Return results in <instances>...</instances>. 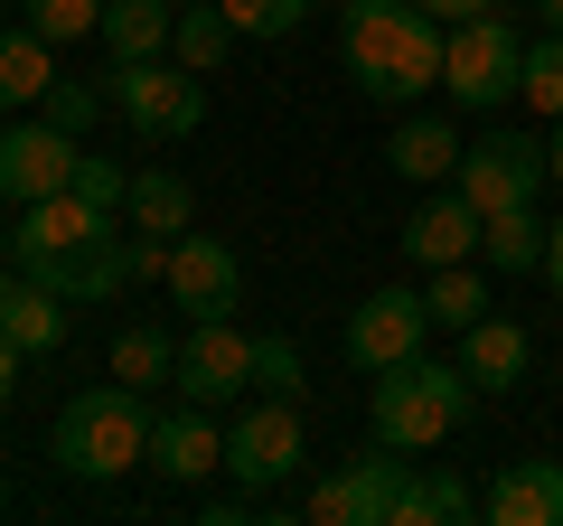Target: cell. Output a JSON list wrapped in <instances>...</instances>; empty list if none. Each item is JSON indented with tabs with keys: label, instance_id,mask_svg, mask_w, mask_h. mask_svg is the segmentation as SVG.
<instances>
[{
	"label": "cell",
	"instance_id": "6da1fadb",
	"mask_svg": "<svg viewBox=\"0 0 563 526\" xmlns=\"http://www.w3.org/2000/svg\"><path fill=\"white\" fill-rule=\"evenodd\" d=\"M20 273L47 292H66V302H113L122 283H141L132 263V235H113V207L76 198V188H57V198L20 207Z\"/></svg>",
	"mask_w": 563,
	"mask_h": 526
},
{
	"label": "cell",
	"instance_id": "7a4b0ae2",
	"mask_svg": "<svg viewBox=\"0 0 563 526\" xmlns=\"http://www.w3.org/2000/svg\"><path fill=\"white\" fill-rule=\"evenodd\" d=\"M442 47H451V20H432L422 0H347L339 10V57L357 76V95H376V103L432 95Z\"/></svg>",
	"mask_w": 563,
	"mask_h": 526
},
{
	"label": "cell",
	"instance_id": "3957f363",
	"mask_svg": "<svg viewBox=\"0 0 563 526\" xmlns=\"http://www.w3.org/2000/svg\"><path fill=\"white\" fill-rule=\"evenodd\" d=\"M47 461L66 470V480H122V470L151 461V395L141 385H76L57 405V432H47Z\"/></svg>",
	"mask_w": 563,
	"mask_h": 526
},
{
	"label": "cell",
	"instance_id": "277c9868",
	"mask_svg": "<svg viewBox=\"0 0 563 526\" xmlns=\"http://www.w3.org/2000/svg\"><path fill=\"white\" fill-rule=\"evenodd\" d=\"M470 366L461 358H404V366H385L376 376V442H395V451H432V442H451L461 432V414H470Z\"/></svg>",
	"mask_w": 563,
	"mask_h": 526
},
{
	"label": "cell",
	"instance_id": "5b68a950",
	"mask_svg": "<svg viewBox=\"0 0 563 526\" xmlns=\"http://www.w3.org/2000/svg\"><path fill=\"white\" fill-rule=\"evenodd\" d=\"M413 470L422 461H404L395 442H366V451H347V461L310 489L301 517L310 526H404V507H413Z\"/></svg>",
	"mask_w": 563,
	"mask_h": 526
},
{
	"label": "cell",
	"instance_id": "8992f818",
	"mask_svg": "<svg viewBox=\"0 0 563 526\" xmlns=\"http://www.w3.org/2000/svg\"><path fill=\"white\" fill-rule=\"evenodd\" d=\"M526 76V29L479 10V20H451V47H442V95L470 103V113H498Z\"/></svg>",
	"mask_w": 563,
	"mask_h": 526
},
{
	"label": "cell",
	"instance_id": "52a82bcc",
	"mask_svg": "<svg viewBox=\"0 0 563 526\" xmlns=\"http://www.w3.org/2000/svg\"><path fill=\"white\" fill-rule=\"evenodd\" d=\"M103 95H113V113L132 122L141 142H188V132L207 122V76H198V66L122 57L113 76H103Z\"/></svg>",
	"mask_w": 563,
	"mask_h": 526
},
{
	"label": "cell",
	"instance_id": "ba28073f",
	"mask_svg": "<svg viewBox=\"0 0 563 526\" xmlns=\"http://www.w3.org/2000/svg\"><path fill=\"white\" fill-rule=\"evenodd\" d=\"M301 461H310L301 405H291V395H244L235 424H225V470H235V489H282Z\"/></svg>",
	"mask_w": 563,
	"mask_h": 526
},
{
	"label": "cell",
	"instance_id": "9c48e42d",
	"mask_svg": "<svg viewBox=\"0 0 563 526\" xmlns=\"http://www.w3.org/2000/svg\"><path fill=\"white\" fill-rule=\"evenodd\" d=\"M544 179H554V161H544V132H479V142L461 151V169H451V188H461L479 217L536 207Z\"/></svg>",
	"mask_w": 563,
	"mask_h": 526
},
{
	"label": "cell",
	"instance_id": "30bf717a",
	"mask_svg": "<svg viewBox=\"0 0 563 526\" xmlns=\"http://www.w3.org/2000/svg\"><path fill=\"white\" fill-rule=\"evenodd\" d=\"M254 366H263V339H244L235 320H188V339H179V395L188 405H244V385H254Z\"/></svg>",
	"mask_w": 563,
	"mask_h": 526
},
{
	"label": "cell",
	"instance_id": "8fae6325",
	"mask_svg": "<svg viewBox=\"0 0 563 526\" xmlns=\"http://www.w3.org/2000/svg\"><path fill=\"white\" fill-rule=\"evenodd\" d=\"M422 339H432V302H422L413 283H385V292H366V302L347 310V358H357L366 376L422 358Z\"/></svg>",
	"mask_w": 563,
	"mask_h": 526
},
{
	"label": "cell",
	"instance_id": "7c38bea8",
	"mask_svg": "<svg viewBox=\"0 0 563 526\" xmlns=\"http://www.w3.org/2000/svg\"><path fill=\"white\" fill-rule=\"evenodd\" d=\"M76 161H85V142L76 132H57V122H10L0 132V198L10 207H38V198H57V188H76Z\"/></svg>",
	"mask_w": 563,
	"mask_h": 526
},
{
	"label": "cell",
	"instance_id": "4fadbf2b",
	"mask_svg": "<svg viewBox=\"0 0 563 526\" xmlns=\"http://www.w3.org/2000/svg\"><path fill=\"white\" fill-rule=\"evenodd\" d=\"M161 283H169V310H188V320H235L244 310V254L217 235H179Z\"/></svg>",
	"mask_w": 563,
	"mask_h": 526
},
{
	"label": "cell",
	"instance_id": "5bb4252c",
	"mask_svg": "<svg viewBox=\"0 0 563 526\" xmlns=\"http://www.w3.org/2000/svg\"><path fill=\"white\" fill-rule=\"evenodd\" d=\"M141 470H161L169 489H188V480H207V470H225V432L207 424V405L179 395V405L151 414V461H141Z\"/></svg>",
	"mask_w": 563,
	"mask_h": 526
},
{
	"label": "cell",
	"instance_id": "9a60e30c",
	"mask_svg": "<svg viewBox=\"0 0 563 526\" xmlns=\"http://www.w3.org/2000/svg\"><path fill=\"white\" fill-rule=\"evenodd\" d=\"M479 226H488L479 207H470L461 188H442V198H422L413 217H404V235H395V244L422 263V273H442V263H470V254H479Z\"/></svg>",
	"mask_w": 563,
	"mask_h": 526
},
{
	"label": "cell",
	"instance_id": "2e32d148",
	"mask_svg": "<svg viewBox=\"0 0 563 526\" xmlns=\"http://www.w3.org/2000/svg\"><path fill=\"white\" fill-rule=\"evenodd\" d=\"M488 526H563V461H507L479 498Z\"/></svg>",
	"mask_w": 563,
	"mask_h": 526
},
{
	"label": "cell",
	"instance_id": "e0dca14e",
	"mask_svg": "<svg viewBox=\"0 0 563 526\" xmlns=\"http://www.w3.org/2000/svg\"><path fill=\"white\" fill-rule=\"evenodd\" d=\"M461 366H470V385H526V366H536V339H526L507 310H488V320H470L461 329Z\"/></svg>",
	"mask_w": 563,
	"mask_h": 526
},
{
	"label": "cell",
	"instance_id": "ac0fdd59",
	"mask_svg": "<svg viewBox=\"0 0 563 526\" xmlns=\"http://www.w3.org/2000/svg\"><path fill=\"white\" fill-rule=\"evenodd\" d=\"M461 122H442V113H413V122H395V132H385V161H395V179H451V169H461Z\"/></svg>",
	"mask_w": 563,
	"mask_h": 526
},
{
	"label": "cell",
	"instance_id": "d6986e66",
	"mask_svg": "<svg viewBox=\"0 0 563 526\" xmlns=\"http://www.w3.org/2000/svg\"><path fill=\"white\" fill-rule=\"evenodd\" d=\"M47 85H57V39H38V29H0V113H20V103H38Z\"/></svg>",
	"mask_w": 563,
	"mask_h": 526
},
{
	"label": "cell",
	"instance_id": "ffe728a7",
	"mask_svg": "<svg viewBox=\"0 0 563 526\" xmlns=\"http://www.w3.org/2000/svg\"><path fill=\"white\" fill-rule=\"evenodd\" d=\"M169 29H179V0H103V47L122 57H161Z\"/></svg>",
	"mask_w": 563,
	"mask_h": 526
},
{
	"label": "cell",
	"instance_id": "44dd1931",
	"mask_svg": "<svg viewBox=\"0 0 563 526\" xmlns=\"http://www.w3.org/2000/svg\"><path fill=\"white\" fill-rule=\"evenodd\" d=\"M544 235H554V226H544L536 207H507V217L479 226V263L488 273H544Z\"/></svg>",
	"mask_w": 563,
	"mask_h": 526
},
{
	"label": "cell",
	"instance_id": "7402d4cb",
	"mask_svg": "<svg viewBox=\"0 0 563 526\" xmlns=\"http://www.w3.org/2000/svg\"><path fill=\"white\" fill-rule=\"evenodd\" d=\"M188 217H198V188L179 169H132V226L141 235H188Z\"/></svg>",
	"mask_w": 563,
	"mask_h": 526
},
{
	"label": "cell",
	"instance_id": "603a6c76",
	"mask_svg": "<svg viewBox=\"0 0 563 526\" xmlns=\"http://www.w3.org/2000/svg\"><path fill=\"white\" fill-rule=\"evenodd\" d=\"M113 376L141 385V395H151V385H179V339H169V329H151V320H132V329L113 339Z\"/></svg>",
	"mask_w": 563,
	"mask_h": 526
},
{
	"label": "cell",
	"instance_id": "cb8c5ba5",
	"mask_svg": "<svg viewBox=\"0 0 563 526\" xmlns=\"http://www.w3.org/2000/svg\"><path fill=\"white\" fill-rule=\"evenodd\" d=\"M0 329H10V339H20L29 358H47V348L66 339V292H47V283H29V273H20V292H10Z\"/></svg>",
	"mask_w": 563,
	"mask_h": 526
},
{
	"label": "cell",
	"instance_id": "d4e9b609",
	"mask_svg": "<svg viewBox=\"0 0 563 526\" xmlns=\"http://www.w3.org/2000/svg\"><path fill=\"white\" fill-rule=\"evenodd\" d=\"M225 47H235V20H225L217 0H188V10H179V29H169V57H179V66H198V76H217V66H225Z\"/></svg>",
	"mask_w": 563,
	"mask_h": 526
},
{
	"label": "cell",
	"instance_id": "484cf974",
	"mask_svg": "<svg viewBox=\"0 0 563 526\" xmlns=\"http://www.w3.org/2000/svg\"><path fill=\"white\" fill-rule=\"evenodd\" d=\"M422 302H432V329H470V320H488V273H470V263H442L432 283H422Z\"/></svg>",
	"mask_w": 563,
	"mask_h": 526
},
{
	"label": "cell",
	"instance_id": "4316f807",
	"mask_svg": "<svg viewBox=\"0 0 563 526\" xmlns=\"http://www.w3.org/2000/svg\"><path fill=\"white\" fill-rule=\"evenodd\" d=\"M479 517V489L461 480V470H413V507H404V526H461Z\"/></svg>",
	"mask_w": 563,
	"mask_h": 526
},
{
	"label": "cell",
	"instance_id": "83f0119b",
	"mask_svg": "<svg viewBox=\"0 0 563 526\" xmlns=\"http://www.w3.org/2000/svg\"><path fill=\"white\" fill-rule=\"evenodd\" d=\"M517 95L536 103L544 122H563V29H544V39H526V76H517Z\"/></svg>",
	"mask_w": 563,
	"mask_h": 526
},
{
	"label": "cell",
	"instance_id": "f1b7e54d",
	"mask_svg": "<svg viewBox=\"0 0 563 526\" xmlns=\"http://www.w3.org/2000/svg\"><path fill=\"white\" fill-rule=\"evenodd\" d=\"M103 103H113V95H103L95 76H57V85H47V95H38V113L57 122V132H76V142H85V122H95Z\"/></svg>",
	"mask_w": 563,
	"mask_h": 526
},
{
	"label": "cell",
	"instance_id": "f546056e",
	"mask_svg": "<svg viewBox=\"0 0 563 526\" xmlns=\"http://www.w3.org/2000/svg\"><path fill=\"white\" fill-rule=\"evenodd\" d=\"M217 10L235 20V39H291L310 20V0H217Z\"/></svg>",
	"mask_w": 563,
	"mask_h": 526
},
{
	"label": "cell",
	"instance_id": "4dcf8cb0",
	"mask_svg": "<svg viewBox=\"0 0 563 526\" xmlns=\"http://www.w3.org/2000/svg\"><path fill=\"white\" fill-rule=\"evenodd\" d=\"M20 20L38 39H85V29H103V0H20Z\"/></svg>",
	"mask_w": 563,
	"mask_h": 526
},
{
	"label": "cell",
	"instance_id": "1f68e13d",
	"mask_svg": "<svg viewBox=\"0 0 563 526\" xmlns=\"http://www.w3.org/2000/svg\"><path fill=\"white\" fill-rule=\"evenodd\" d=\"M254 395H291V405H301V395H310V376H301V348H291V339H263Z\"/></svg>",
	"mask_w": 563,
	"mask_h": 526
},
{
	"label": "cell",
	"instance_id": "d6a6232c",
	"mask_svg": "<svg viewBox=\"0 0 563 526\" xmlns=\"http://www.w3.org/2000/svg\"><path fill=\"white\" fill-rule=\"evenodd\" d=\"M76 198H95V207H132V169L103 161V151H85V161H76Z\"/></svg>",
	"mask_w": 563,
	"mask_h": 526
},
{
	"label": "cell",
	"instance_id": "836d02e7",
	"mask_svg": "<svg viewBox=\"0 0 563 526\" xmlns=\"http://www.w3.org/2000/svg\"><path fill=\"white\" fill-rule=\"evenodd\" d=\"M20 358H29V348L10 339V329H0V405H10V385H20Z\"/></svg>",
	"mask_w": 563,
	"mask_h": 526
},
{
	"label": "cell",
	"instance_id": "e575fe53",
	"mask_svg": "<svg viewBox=\"0 0 563 526\" xmlns=\"http://www.w3.org/2000/svg\"><path fill=\"white\" fill-rule=\"evenodd\" d=\"M432 20H479V10H498V0H422Z\"/></svg>",
	"mask_w": 563,
	"mask_h": 526
},
{
	"label": "cell",
	"instance_id": "d590c367",
	"mask_svg": "<svg viewBox=\"0 0 563 526\" xmlns=\"http://www.w3.org/2000/svg\"><path fill=\"white\" fill-rule=\"evenodd\" d=\"M544 283H554V302H563V217H554V235H544Z\"/></svg>",
	"mask_w": 563,
	"mask_h": 526
},
{
	"label": "cell",
	"instance_id": "8d00e7d4",
	"mask_svg": "<svg viewBox=\"0 0 563 526\" xmlns=\"http://www.w3.org/2000/svg\"><path fill=\"white\" fill-rule=\"evenodd\" d=\"M544 161H554V188H563V122H554V132H544Z\"/></svg>",
	"mask_w": 563,
	"mask_h": 526
},
{
	"label": "cell",
	"instance_id": "74e56055",
	"mask_svg": "<svg viewBox=\"0 0 563 526\" xmlns=\"http://www.w3.org/2000/svg\"><path fill=\"white\" fill-rule=\"evenodd\" d=\"M536 10H544V29H563V0H536Z\"/></svg>",
	"mask_w": 563,
	"mask_h": 526
},
{
	"label": "cell",
	"instance_id": "f35d334b",
	"mask_svg": "<svg viewBox=\"0 0 563 526\" xmlns=\"http://www.w3.org/2000/svg\"><path fill=\"white\" fill-rule=\"evenodd\" d=\"M10 292H20V283H10V263H0V310H10Z\"/></svg>",
	"mask_w": 563,
	"mask_h": 526
},
{
	"label": "cell",
	"instance_id": "ab89813d",
	"mask_svg": "<svg viewBox=\"0 0 563 526\" xmlns=\"http://www.w3.org/2000/svg\"><path fill=\"white\" fill-rule=\"evenodd\" d=\"M0 517H10V470H0Z\"/></svg>",
	"mask_w": 563,
	"mask_h": 526
}]
</instances>
